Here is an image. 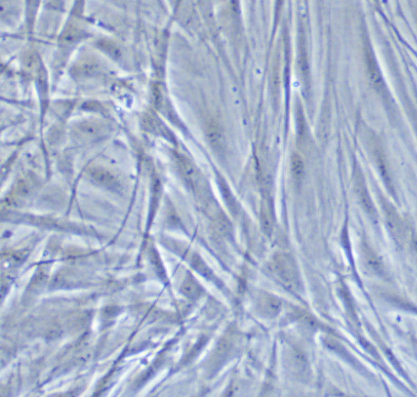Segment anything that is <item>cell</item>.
Returning <instances> with one entry per match:
<instances>
[{
    "label": "cell",
    "instance_id": "obj_1",
    "mask_svg": "<svg viewBox=\"0 0 417 397\" xmlns=\"http://www.w3.org/2000/svg\"><path fill=\"white\" fill-rule=\"evenodd\" d=\"M271 270L275 275V277L285 284L288 288H295L299 283V276H297V270L295 266L294 261L291 260L290 256L285 254L275 255L269 265Z\"/></svg>",
    "mask_w": 417,
    "mask_h": 397
},
{
    "label": "cell",
    "instance_id": "obj_2",
    "mask_svg": "<svg viewBox=\"0 0 417 397\" xmlns=\"http://www.w3.org/2000/svg\"><path fill=\"white\" fill-rule=\"evenodd\" d=\"M206 135L208 141L214 149L220 150L223 149L224 146V134L222 128L219 127V124L214 120L207 121L206 124Z\"/></svg>",
    "mask_w": 417,
    "mask_h": 397
},
{
    "label": "cell",
    "instance_id": "obj_3",
    "mask_svg": "<svg viewBox=\"0 0 417 397\" xmlns=\"http://www.w3.org/2000/svg\"><path fill=\"white\" fill-rule=\"evenodd\" d=\"M365 256H366V260H367V262H368V265H370V266L373 268V270L380 271L381 264H380V261H378V259L376 258V256H374L373 254H371L370 251H367V254H366Z\"/></svg>",
    "mask_w": 417,
    "mask_h": 397
},
{
    "label": "cell",
    "instance_id": "obj_4",
    "mask_svg": "<svg viewBox=\"0 0 417 397\" xmlns=\"http://www.w3.org/2000/svg\"><path fill=\"white\" fill-rule=\"evenodd\" d=\"M294 169L296 171V173L301 172V169H302V166H301L300 159H297V158L294 159Z\"/></svg>",
    "mask_w": 417,
    "mask_h": 397
}]
</instances>
